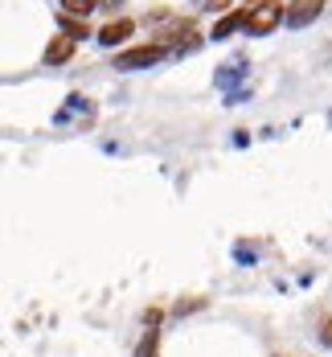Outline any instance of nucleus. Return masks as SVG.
Here are the masks:
<instances>
[{"label": "nucleus", "instance_id": "423d86ee", "mask_svg": "<svg viewBox=\"0 0 332 357\" xmlns=\"http://www.w3.org/2000/svg\"><path fill=\"white\" fill-rule=\"evenodd\" d=\"M234 29H246V8H234V13H226L218 25H214V37L221 41V37H230Z\"/></svg>", "mask_w": 332, "mask_h": 357}, {"label": "nucleus", "instance_id": "39448f33", "mask_svg": "<svg viewBox=\"0 0 332 357\" xmlns=\"http://www.w3.org/2000/svg\"><path fill=\"white\" fill-rule=\"evenodd\" d=\"M132 29H136V25H132L127 17H119V21H107V25L99 29V41H103L107 50H115L119 41H127V33H132Z\"/></svg>", "mask_w": 332, "mask_h": 357}, {"label": "nucleus", "instance_id": "6e6552de", "mask_svg": "<svg viewBox=\"0 0 332 357\" xmlns=\"http://www.w3.org/2000/svg\"><path fill=\"white\" fill-rule=\"evenodd\" d=\"M99 8V0H62V13H70V17H90Z\"/></svg>", "mask_w": 332, "mask_h": 357}, {"label": "nucleus", "instance_id": "0eeeda50", "mask_svg": "<svg viewBox=\"0 0 332 357\" xmlns=\"http://www.w3.org/2000/svg\"><path fill=\"white\" fill-rule=\"evenodd\" d=\"M58 25H62V33L74 37V41H82V37L90 33V29H86V17H70V13H62V17H58Z\"/></svg>", "mask_w": 332, "mask_h": 357}, {"label": "nucleus", "instance_id": "f257e3e1", "mask_svg": "<svg viewBox=\"0 0 332 357\" xmlns=\"http://www.w3.org/2000/svg\"><path fill=\"white\" fill-rule=\"evenodd\" d=\"M283 0H255L246 8V33H271L279 21H283Z\"/></svg>", "mask_w": 332, "mask_h": 357}, {"label": "nucleus", "instance_id": "9d476101", "mask_svg": "<svg viewBox=\"0 0 332 357\" xmlns=\"http://www.w3.org/2000/svg\"><path fill=\"white\" fill-rule=\"evenodd\" d=\"M320 341H324V345H329V349H332V317H329V321H324V328H320Z\"/></svg>", "mask_w": 332, "mask_h": 357}, {"label": "nucleus", "instance_id": "1a4fd4ad", "mask_svg": "<svg viewBox=\"0 0 332 357\" xmlns=\"http://www.w3.org/2000/svg\"><path fill=\"white\" fill-rule=\"evenodd\" d=\"M242 74H246V66H242V62H230V70H218V86H234Z\"/></svg>", "mask_w": 332, "mask_h": 357}, {"label": "nucleus", "instance_id": "f03ea898", "mask_svg": "<svg viewBox=\"0 0 332 357\" xmlns=\"http://www.w3.org/2000/svg\"><path fill=\"white\" fill-rule=\"evenodd\" d=\"M160 58H164V45H156V41H152V45L123 50V54L115 58V66H119V70H144V66H156Z\"/></svg>", "mask_w": 332, "mask_h": 357}, {"label": "nucleus", "instance_id": "9b49d317", "mask_svg": "<svg viewBox=\"0 0 332 357\" xmlns=\"http://www.w3.org/2000/svg\"><path fill=\"white\" fill-rule=\"evenodd\" d=\"M99 8H119V0H99Z\"/></svg>", "mask_w": 332, "mask_h": 357}, {"label": "nucleus", "instance_id": "7ed1b4c3", "mask_svg": "<svg viewBox=\"0 0 332 357\" xmlns=\"http://www.w3.org/2000/svg\"><path fill=\"white\" fill-rule=\"evenodd\" d=\"M320 13H324V0H292L283 25H287V29H303V25H312Z\"/></svg>", "mask_w": 332, "mask_h": 357}, {"label": "nucleus", "instance_id": "20e7f679", "mask_svg": "<svg viewBox=\"0 0 332 357\" xmlns=\"http://www.w3.org/2000/svg\"><path fill=\"white\" fill-rule=\"evenodd\" d=\"M70 58H74V37L58 33L45 45V66H62V62H70Z\"/></svg>", "mask_w": 332, "mask_h": 357}]
</instances>
